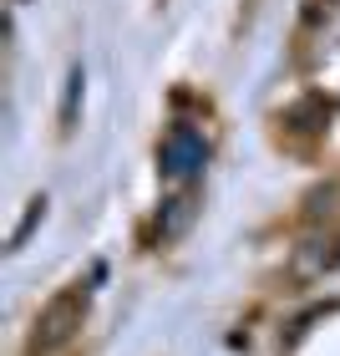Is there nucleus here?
I'll return each instance as SVG.
<instances>
[{
    "label": "nucleus",
    "instance_id": "nucleus-1",
    "mask_svg": "<svg viewBox=\"0 0 340 356\" xmlns=\"http://www.w3.org/2000/svg\"><path fill=\"white\" fill-rule=\"evenodd\" d=\"M208 158V138L198 133V127H173L168 143H163V173L168 178H193L203 168Z\"/></svg>",
    "mask_w": 340,
    "mask_h": 356
}]
</instances>
